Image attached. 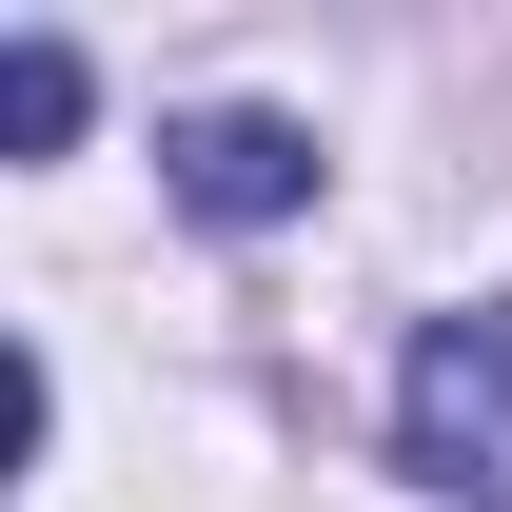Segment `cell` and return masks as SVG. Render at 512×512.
<instances>
[{"mask_svg":"<svg viewBox=\"0 0 512 512\" xmlns=\"http://www.w3.org/2000/svg\"><path fill=\"white\" fill-rule=\"evenodd\" d=\"M394 453L434 473L453 512H512V296L414 335V375H394Z\"/></svg>","mask_w":512,"mask_h":512,"instance_id":"6da1fadb","label":"cell"},{"mask_svg":"<svg viewBox=\"0 0 512 512\" xmlns=\"http://www.w3.org/2000/svg\"><path fill=\"white\" fill-rule=\"evenodd\" d=\"M158 158H178V197L217 217V237H256V217H296V197H316V138H296V119H256V99H217V119H178Z\"/></svg>","mask_w":512,"mask_h":512,"instance_id":"7a4b0ae2","label":"cell"},{"mask_svg":"<svg viewBox=\"0 0 512 512\" xmlns=\"http://www.w3.org/2000/svg\"><path fill=\"white\" fill-rule=\"evenodd\" d=\"M60 119H79V60H60V40H20V60H0V138L40 158V138H60Z\"/></svg>","mask_w":512,"mask_h":512,"instance_id":"3957f363","label":"cell"}]
</instances>
